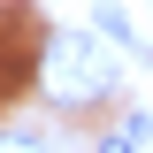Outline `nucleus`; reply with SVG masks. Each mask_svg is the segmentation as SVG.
Returning <instances> with one entry per match:
<instances>
[{
	"label": "nucleus",
	"instance_id": "1",
	"mask_svg": "<svg viewBox=\"0 0 153 153\" xmlns=\"http://www.w3.org/2000/svg\"><path fill=\"white\" fill-rule=\"evenodd\" d=\"M38 92L54 100V107H92V100L115 92V61L100 54L84 31H54L46 46H38Z\"/></svg>",
	"mask_w": 153,
	"mask_h": 153
},
{
	"label": "nucleus",
	"instance_id": "2",
	"mask_svg": "<svg viewBox=\"0 0 153 153\" xmlns=\"http://www.w3.org/2000/svg\"><path fill=\"white\" fill-rule=\"evenodd\" d=\"M146 138H153V123H146V115H130V123H115V130H107V146H100V153H138Z\"/></svg>",
	"mask_w": 153,
	"mask_h": 153
},
{
	"label": "nucleus",
	"instance_id": "3",
	"mask_svg": "<svg viewBox=\"0 0 153 153\" xmlns=\"http://www.w3.org/2000/svg\"><path fill=\"white\" fill-rule=\"evenodd\" d=\"M0 153H46L38 138H0Z\"/></svg>",
	"mask_w": 153,
	"mask_h": 153
}]
</instances>
